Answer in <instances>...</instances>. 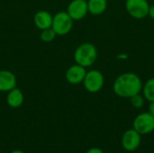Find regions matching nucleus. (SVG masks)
Segmentation results:
<instances>
[{
  "instance_id": "nucleus-1",
  "label": "nucleus",
  "mask_w": 154,
  "mask_h": 153,
  "mask_svg": "<svg viewBox=\"0 0 154 153\" xmlns=\"http://www.w3.org/2000/svg\"><path fill=\"white\" fill-rule=\"evenodd\" d=\"M114 92L120 97L131 98L143 89V83L138 75L126 72L119 75L114 82Z\"/></svg>"
},
{
  "instance_id": "nucleus-2",
  "label": "nucleus",
  "mask_w": 154,
  "mask_h": 153,
  "mask_svg": "<svg viewBox=\"0 0 154 153\" xmlns=\"http://www.w3.org/2000/svg\"><path fill=\"white\" fill-rule=\"evenodd\" d=\"M97 58V50L90 42L80 44L74 52V60L77 64L88 68L93 65Z\"/></svg>"
},
{
  "instance_id": "nucleus-3",
  "label": "nucleus",
  "mask_w": 154,
  "mask_h": 153,
  "mask_svg": "<svg viewBox=\"0 0 154 153\" xmlns=\"http://www.w3.org/2000/svg\"><path fill=\"white\" fill-rule=\"evenodd\" d=\"M73 27V19L67 12H59L52 18L51 28L57 35H65L69 33Z\"/></svg>"
},
{
  "instance_id": "nucleus-4",
  "label": "nucleus",
  "mask_w": 154,
  "mask_h": 153,
  "mask_svg": "<svg viewBox=\"0 0 154 153\" xmlns=\"http://www.w3.org/2000/svg\"><path fill=\"white\" fill-rule=\"evenodd\" d=\"M134 129L141 135H145L154 131V116L150 113H142L134 120Z\"/></svg>"
},
{
  "instance_id": "nucleus-5",
  "label": "nucleus",
  "mask_w": 154,
  "mask_h": 153,
  "mask_svg": "<svg viewBox=\"0 0 154 153\" xmlns=\"http://www.w3.org/2000/svg\"><path fill=\"white\" fill-rule=\"evenodd\" d=\"M104 76L97 69H92L87 72L85 78L83 80L85 88L90 93H97L100 91L104 86Z\"/></svg>"
},
{
  "instance_id": "nucleus-6",
  "label": "nucleus",
  "mask_w": 154,
  "mask_h": 153,
  "mask_svg": "<svg viewBox=\"0 0 154 153\" xmlns=\"http://www.w3.org/2000/svg\"><path fill=\"white\" fill-rule=\"evenodd\" d=\"M125 7L131 16L143 19L148 15L150 5L147 0H126Z\"/></svg>"
},
{
  "instance_id": "nucleus-7",
  "label": "nucleus",
  "mask_w": 154,
  "mask_h": 153,
  "mask_svg": "<svg viewBox=\"0 0 154 153\" xmlns=\"http://www.w3.org/2000/svg\"><path fill=\"white\" fill-rule=\"evenodd\" d=\"M142 135L134 128L125 131L122 136V146L126 151H135L141 145Z\"/></svg>"
},
{
  "instance_id": "nucleus-8",
  "label": "nucleus",
  "mask_w": 154,
  "mask_h": 153,
  "mask_svg": "<svg viewBox=\"0 0 154 153\" xmlns=\"http://www.w3.org/2000/svg\"><path fill=\"white\" fill-rule=\"evenodd\" d=\"M88 12L86 0H72L68 5L67 13L73 20L83 19Z\"/></svg>"
},
{
  "instance_id": "nucleus-9",
  "label": "nucleus",
  "mask_w": 154,
  "mask_h": 153,
  "mask_svg": "<svg viewBox=\"0 0 154 153\" xmlns=\"http://www.w3.org/2000/svg\"><path fill=\"white\" fill-rule=\"evenodd\" d=\"M86 74H87L86 68L79 64H75L67 69L65 77L69 83L76 85V84H79L83 82Z\"/></svg>"
},
{
  "instance_id": "nucleus-10",
  "label": "nucleus",
  "mask_w": 154,
  "mask_h": 153,
  "mask_svg": "<svg viewBox=\"0 0 154 153\" xmlns=\"http://www.w3.org/2000/svg\"><path fill=\"white\" fill-rule=\"evenodd\" d=\"M16 87V78L9 70H0V91L7 92Z\"/></svg>"
},
{
  "instance_id": "nucleus-11",
  "label": "nucleus",
  "mask_w": 154,
  "mask_h": 153,
  "mask_svg": "<svg viewBox=\"0 0 154 153\" xmlns=\"http://www.w3.org/2000/svg\"><path fill=\"white\" fill-rule=\"evenodd\" d=\"M53 16L47 11H39L34 14L33 22L37 28L40 30H44L47 28H51L52 24Z\"/></svg>"
},
{
  "instance_id": "nucleus-12",
  "label": "nucleus",
  "mask_w": 154,
  "mask_h": 153,
  "mask_svg": "<svg viewBox=\"0 0 154 153\" xmlns=\"http://www.w3.org/2000/svg\"><path fill=\"white\" fill-rule=\"evenodd\" d=\"M6 102H7L8 106L12 108L20 107L23 103V92L17 87L11 89L10 91H8V94L6 96Z\"/></svg>"
},
{
  "instance_id": "nucleus-13",
  "label": "nucleus",
  "mask_w": 154,
  "mask_h": 153,
  "mask_svg": "<svg viewBox=\"0 0 154 153\" xmlns=\"http://www.w3.org/2000/svg\"><path fill=\"white\" fill-rule=\"evenodd\" d=\"M107 7L106 0H88V12L93 15H99L103 14Z\"/></svg>"
},
{
  "instance_id": "nucleus-14",
  "label": "nucleus",
  "mask_w": 154,
  "mask_h": 153,
  "mask_svg": "<svg viewBox=\"0 0 154 153\" xmlns=\"http://www.w3.org/2000/svg\"><path fill=\"white\" fill-rule=\"evenodd\" d=\"M143 96L150 102L154 101V78H150L143 87Z\"/></svg>"
},
{
  "instance_id": "nucleus-15",
  "label": "nucleus",
  "mask_w": 154,
  "mask_h": 153,
  "mask_svg": "<svg viewBox=\"0 0 154 153\" xmlns=\"http://www.w3.org/2000/svg\"><path fill=\"white\" fill-rule=\"evenodd\" d=\"M57 34L56 32H54V30L51 27V28H47V29H44V30H42V32H41V40L44 42H51L55 38H56Z\"/></svg>"
},
{
  "instance_id": "nucleus-16",
  "label": "nucleus",
  "mask_w": 154,
  "mask_h": 153,
  "mask_svg": "<svg viewBox=\"0 0 154 153\" xmlns=\"http://www.w3.org/2000/svg\"><path fill=\"white\" fill-rule=\"evenodd\" d=\"M131 105L134 107H135V108L143 107V105H144V98H143V96H141L140 93L135 95V96H132L131 97Z\"/></svg>"
},
{
  "instance_id": "nucleus-17",
  "label": "nucleus",
  "mask_w": 154,
  "mask_h": 153,
  "mask_svg": "<svg viewBox=\"0 0 154 153\" xmlns=\"http://www.w3.org/2000/svg\"><path fill=\"white\" fill-rule=\"evenodd\" d=\"M86 153H105L103 151V150L102 149H100V148H97V147H93V148H90V149H88Z\"/></svg>"
},
{
  "instance_id": "nucleus-18",
  "label": "nucleus",
  "mask_w": 154,
  "mask_h": 153,
  "mask_svg": "<svg viewBox=\"0 0 154 153\" xmlns=\"http://www.w3.org/2000/svg\"><path fill=\"white\" fill-rule=\"evenodd\" d=\"M149 113L154 116V101L150 103V106H149Z\"/></svg>"
},
{
  "instance_id": "nucleus-19",
  "label": "nucleus",
  "mask_w": 154,
  "mask_h": 153,
  "mask_svg": "<svg viewBox=\"0 0 154 153\" xmlns=\"http://www.w3.org/2000/svg\"><path fill=\"white\" fill-rule=\"evenodd\" d=\"M152 19L154 20V5H152V6H150V9H149V14H148Z\"/></svg>"
},
{
  "instance_id": "nucleus-20",
  "label": "nucleus",
  "mask_w": 154,
  "mask_h": 153,
  "mask_svg": "<svg viewBox=\"0 0 154 153\" xmlns=\"http://www.w3.org/2000/svg\"><path fill=\"white\" fill-rule=\"evenodd\" d=\"M10 153H24L23 151H21V150H14V151H11Z\"/></svg>"
}]
</instances>
